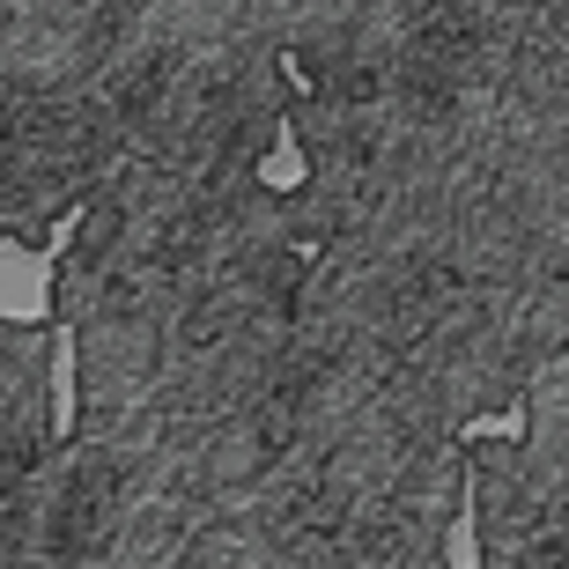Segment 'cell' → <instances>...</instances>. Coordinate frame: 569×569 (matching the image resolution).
Returning <instances> with one entry per match:
<instances>
[{
	"label": "cell",
	"instance_id": "cell-1",
	"mask_svg": "<svg viewBox=\"0 0 569 569\" xmlns=\"http://www.w3.org/2000/svg\"><path fill=\"white\" fill-rule=\"evenodd\" d=\"M74 356H82V348H74V326H52V378H44V392H52V437H74V422H82V415H74V385H82V370H74Z\"/></svg>",
	"mask_w": 569,
	"mask_h": 569
},
{
	"label": "cell",
	"instance_id": "cell-2",
	"mask_svg": "<svg viewBox=\"0 0 569 569\" xmlns=\"http://www.w3.org/2000/svg\"><path fill=\"white\" fill-rule=\"evenodd\" d=\"M443 562L481 569V488H473V473H459V510H451V532H443Z\"/></svg>",
	"mask_w": 569,
	"mask_h": 569
},
{
	"label": "cell",
	"instance_id": "cell-3",
	"mask_svg": "<svg viewBox=\"0 0 569 569\" xmlns=\"http://www.w3.org/2000/svg\"><path fill=\"white\" fill-rule=\"evenodd\" d=\"M303 178H311V163H303V148H296V127L274 119V148H267V163H259V186L267 192H303Z\"/></svg>",
	"mask_w": 569,
	"mask_h": 569
},
{
	"label": "cell",
	"instance_id": "cell-4",
	"mask_svg": "<svg viewBox=\"0 0 569 569\" xmlns=\"http://www.w3.org/2000/svg\"><path fill=\"white\" fill-rule=\"evenodd\" d=\"M526 429H532V415L510 400L503 415H473V422H459V443H488V437H510V443H518Z\"/></svg>",
	"mask_w": 569,
	"mask_h": 569
},
{
	"label": "cell",
	"instance_id": "cell-5",
	"mask_svg": "<svg viewBox=\"0 0 569 569\" xmlns=\"http://www.w3.org/2000/svg\"><path fill=\"white\" fill-rule=\"evenodd\" d=\"M82 222H89V200H74V208H67L60 222L44 230V252H52V267H60V259H67V244H74V230H82Z\"/></svg>",
	"mask_w": 569,
	"mask_h": 569
},
{
	"label": "cell",
	"instance_id": "cell-6",
	"mask_svg": "<svg viewBox=\"0 0 569 569\" xmlns=\"http://www.w3.org/2000/svg\"><path fill=\"white\" fill-rule=\"evenodd\" d=\"M281 74H289V89H311V67L296 60V52H281Z\"/></svg>",
	"mask_w": 569,
	"mask_h": 569
}]
</instances>
